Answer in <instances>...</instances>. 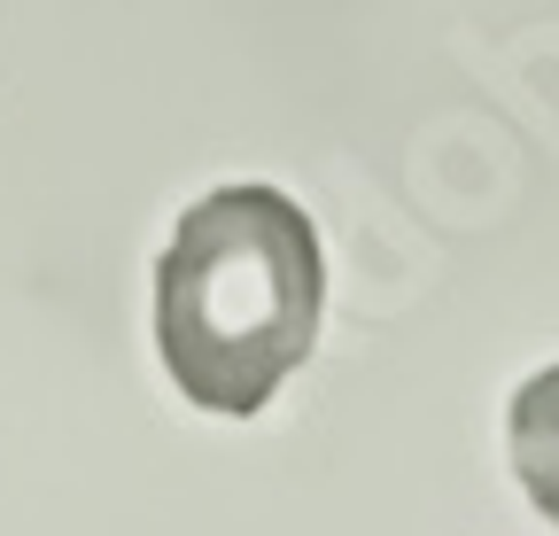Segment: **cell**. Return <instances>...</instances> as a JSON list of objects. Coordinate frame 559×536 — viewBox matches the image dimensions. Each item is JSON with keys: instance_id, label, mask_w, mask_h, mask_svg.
<instances>
[{"instance_id": "cell-1", "label": "cell", "mask_w": 559, "mask_h": 536, "mask_svg": "<svg viewBox=\"0 0 559 536\" xmlns=\"http://www.w3.org/2000/svg\"><path fill=\"white\" fill-rule=\"evenodd\" d=\"M326 264L296 194L264 179L179 211L156 257V350L187 405L249 420L319 343Z\"/></svg>"}, {"instance_id": "cell-2", "label": "cell", "mask_w": 559, "mask_h": 536, "mask_svg": "<svg viewBox=\"0 0 559 536\" xmlns=\"http://www.w3.org/2000/svg\"><path fill=\"white\" fill-rule=\"evenodd\" d=\"M513 475H521L528 505L559 528V366H544L513 389Z\"/></svg>"}]
</instances>
